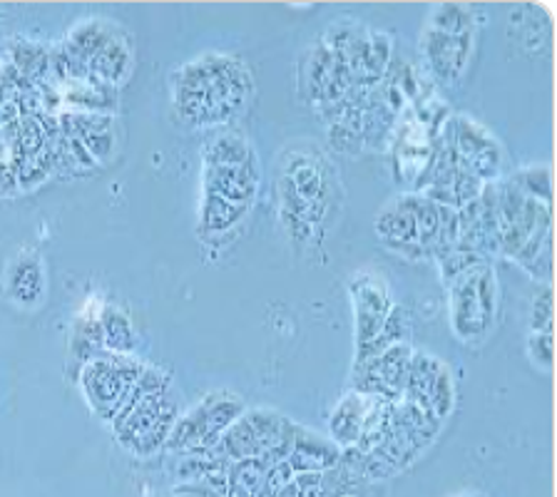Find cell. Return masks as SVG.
Here are the masks:
<instances>
[{
	"instance_id": "1",
	"label": "cell",
	"mask_w": 557,
	"mask_h": 497,
	"mask_svg": "<svg viewBox=\"0 0 557 497\" xmlns=\"http://www.w3.org/2000/svg\"><path fill=\"white\" fill-rule=\"evenodd\" d=\"M249 98L251 77L239 58L205 55L174 75V104L191 125L232 120Z\"/></svg>"
},
{
	"instance_id": "2",
	"label": "cell",
	"mask_w": 557,
	"mask_h": 497,
	"mask_svg": "<svg viewBox=\"0 0 557 497\" xmlns=\"http://www.w3.org/2000/svg\"><path fill=\"white\" fill-rule=\"evenodd\" d=\"M450 328L463 344H483L498 321L500 286L491 264H481L448 282Z\"/></svg>"
},
{
	"instance_id": "3",
	"label": "cell",
	"mask_w": 557,
	"mask_h": 497,
	"mask_svg": "<svg viewBox=\"0 0 557 497\" xmlns=\"http://www.w3.org/2000/svg\"><path fill=\"white\" fill-rule=\"evenodd\" d=\"M177 418V400L168 388L143 396L133 408L120 413L112 425L122 448L135 458H152L168 446Z\"/></svg>"
},
{
	"instance_id": "4",
	"label": "cell",
	"mask_w": 557,
	"mask_h": 497,
	"mask_svg": "<svg viewBox=\"0 0 557 497\" xmlns=\"http://www.w3.org/2000/svg\"><path fill=\"white\" fill-rule=\"evenodd\" d=\"M242 413V396L230 394V390H212L197 406H191L185 415L177 418L168 448L172 452L212 450Z\"/></svg>"
},
{
	"instance_id": "5",
	"label": "cell",
	"mask_w": 557,
	"mask_h": 497,
	"mask_svg": "<svg viewBox=\"0 0 557 497\" xmlns=\"http://www.w3.org/2000/svg\"><path fill=\"white\" fill-rule=\"evenodd\" d=\"M145 365L133 356L102 351L92 361L85 363L81 373L83 390L92 411L104 421H115L122 406L127 403L129 394L137 386L139 373Z\"/></svg>"
},
{
	"instance_id": "6",
	"label": "cell",
	"mask_w": 557,
	"mask_h": 497,
	"mask_svg": "<svg viewBox=\"0 0 557 497\" xmlns=\"http://www.w3.org/2000/svg\"><path fill=\"white\" fill-rule=\"evenodd\" d=\"M296 423L274 408H251L234 421L214 450L232 463L244 458H264L269 450L294 440Z\"/></svg>"
},
{
	"instance_id": "7",
	"label": "cell",
	"mask_w": 557,
	"mask_h": 497,
	"mask_svg": "<svg viewBox=\"0 0 557 497\" xmlns=\"http://www.w3.org/2000/svg\"><path fill=\"white\" fill-rule=\"evenodd\" d=\"M443 135L448 137L453 150L458 152L460 164L475 174L478 179L487 185V182H498L500 164H503V152L498 139H495L483 125H478L475 120L466 115L450 117Z\"/></svg>"
},
{
	"instance_id": "8",
	"label": "cell",
	"mask_w": 557,
	"mask_h": 497,
	"mask_svg": "<svg viewBox=\"0 0 557 497\" xmlns=\"http://www.w3.org/2000/svg\"><path fill=\"white\" fill-rule=\"evenodd\" d=\"M475 48V33L448 35L425 28L421 35V55L431 80L446 87H456L463 80V73Z\"/></svg>"
},
{
	"instance_id": "9",
	"label": "cell",
	"mask_w": 557,
	"mask_h": 497,
	"mask_svg": "<svg viewBox=\"0 0 557 497\" xmlns=\"http://www.w3.org/2000/svg\"><path fill=\"white\" fill-rule=\"evenodd\" d=\"M421 191L394 197L376 216V234L394 254L408 261L425 259L421 244H418V209H421Z\"/></svg>"
},
{
	"instance_id": "10",
	"label": "cell",
	"mask_w": 557,
	"mask_h": 497,
	"mask_svg": "<svg viewBox=\"0 0 557 497\" xmlns=\"http://www.w3.org/2000/svg\"><path fill=\"white\" fill-rule=\"evenodd\" d=\"M354 301V316H356V348L371 344L373 338L381 334L383 321H386L391 303L388 282L381 272H359L351 276L348 284Z\"/></svg>"
},
{
	"instance_id": "11",
	"label": "cell",
	"mask_w": 557,
	"mask_h": 497,
	"mask_svg": "<svg viewBox=\"0 0 557 497\" xmlns=\"http://www.w3.org/2000/svg\"><path fill=\"white\" fill-rule=\"evenodd\" d=\"M342 452L344 450L331 438H324V435L311 428H304V425H296L294 450L286 460H289L296 475L324 473V470L342 465Z\"/></svg>"
},
{
	"instance_id": "12",
	"label": "cell",
	"mask_w": 557,
	"mask_h": 497,
	"mask_svg": "<svg viewBox=\"0 0 557 497\" xmlns=\"http://www.w3.org/2000/svg\"><path fill=\"white\" fill-rule=\"evenodd\" d=\"M373 400H376V396H363L359 390H351V394H346L338 400V406L329 418L331 440H334L338 448L346 450L359 443L366 428V421H369Z\"/></svg>"
},
{
	"instance_id": "13",
	"label": "cell",
	"mask_w": 557,
	"mask_h": 497,
	"mask_svg": "<svg viewBox=\"0 0 557 497\" xmlns=\"http://www.w3.org/2000/svg\"><path fill=\"white\" fill-rule=\"evenodd\" d=\"M516 264H520L525 272L535 278V282L550 284L553 278V226L537 229L530 237L522 249L512 257Z\"/></svg>"
},
{
	"instance_id": "14",
	"label": "cell",
	"mask_w": 557,
	"mask_h": 497,
	"mask_svg": "<svg viewBox=\"0 0 557 497\" xmlns=\"http://www.w3.org/2000/svg\"><path fill=\"white\" fill-rule=\"evenodd\" d=\"M100 324H102L104 348H108L110 353H122V356L133 353L137 338L127 313H122L115 307H104L100 313Z\"/></svg>"
},
{
	"instance_id": "15",
	"label": "cell",
	"mask_w": 557,
	"mask_h": 497,
	"mask_svg": "<svg viewBox=\"0 0 557 497\" xmlns=\"http://www.w3.org/2000/svg\"><path fill=\"white\" fill-rule=\"evenodd\" d=\"M508 182L512 187H518L525 197L537 199V202L543 204H550L553 179L547 164H530V167H522L518 172H512V177Z\"/></svg>"
},
{
	"instance_id": "16",
	"label": "cell",
	"mask_w": 557,
	"mask_h": 497,
	"mask_svg": "<svg viewBox=\"0 0 557 497\" xmlns=\"http://www.w3.org/2000/svg\"><path fill=\"white\" fill-rule=\"evenodd\" d=\"M11 291L15 296V301L21 303H35L42 296V266L38 261H21L13 269V278H11Z\"/></svg>"
},
{
	"instance_id": "17",
	"label": "cell",
	"mask_w": 557,
	"mask_h": 497,
	"mask_svg": "<svg viewBox=\"0 0 557 497\" xmlns=\"http://www.w3.org/2000/svg\"><path fill=\"white\" fill-rule=\"evenodd\" d=\"M429 28L448 33V35H463V33H475V21L470 8L466 5H438L433 8Z\"/></svg>"
},
{
	"instance_id": "18",
	"label": "cell",
	"mask_w": 557,
	"mask_h": 497,
	"mask_svg": "<svg viewBox=\"0 0 557 497\" xmlns=\"http://www.w3.org/2000/svg\"><path fill=\"white\" fill-rule=\"evenodd\" d=\"M269 468L272 465H269L264 458H244V460H237V463H232L230 477L234 483H239L244 490H249L257 497V493L261 490V483H264V477L269 473Z\"/></svg>"
},
{
	"instance_id": "19",
	"label": "cell",
	"mask_w": 557,
	"mask_h": 497,
	"mask_svg": "<svg viewBox=\"0 0 557 497\" xmlns=\"http://www.w3.org/2000/svg\"><path fill=\"white\" fill-rule=\"evenodd\" d=\"M533 334H553V289L545 284L533 296V313H530Z\"/></svg>"
},
{
	"instance_id": "20",
	"label": "cell",
	"mask_w": 557,
	"mask_h": 497,
	"mask_svg": "<svg viewBox=\"0 0 557 497\" xmlns=\"http://www.w3.org/2000/svg\"><path fill=\"white\" fill-rule=\"evenodd\" d=\"M381 338H386L388 346H396V344H406L408 338V313L404 307H391L386 321H383V328H381Z\"/></svg>"
},
{
	"instance_id": "21",
	"label": "cell",
	"mask_w": 557,
	"mask_h": 497,
	"mask_svg": "<svg viewBox=\"0 0 557 497\" xmlns=\"http://www.w3.org/2000/svg\"><path fill=\"white\" fill-rule=\"evenodd\" d=\"M553 334H530L528 353L537 369H550L553 365Z\"/></svg>"
},
{
	"instance_id": "22",
	"label": "cell",
	"mask_w": 557,
	"mask_h": 497,
	"mask_svg": "<svg viewBox=\"0 0 557 497\" xmlns=\"http://www.w3.org/2000/svg\"><path fill=\"white\" fill-rule=\"evenodd\" d=\"M329 135H331V145L336 147L338 152H359L363 147V139L359 133H354V129H348L342 122H334V125H329Z\"/></svg>"
},
{
	"instance_id": "23",
	"label": "cell",
	"mask_w": 557,
	"mask_h": 497,
	"mask_svg": "<svg viewBox=\"0 0 557 497\" xmlns=\"http://www.w3.org/2000/svg\"><path fill=\"white\" fill-rule=\"evenodd\" d=\"M344 497H359V495H344Z\"/></svg>"
}]
</instances>
